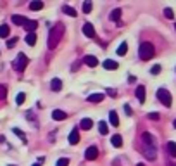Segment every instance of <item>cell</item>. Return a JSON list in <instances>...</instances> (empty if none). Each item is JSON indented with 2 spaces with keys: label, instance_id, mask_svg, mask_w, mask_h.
Returning <instances> with one entry per match:
<instances>
[{
  "label": "cell",
  "instance_id": "30",
  "mask_svg": "<svg viewBox=\"0 0 176 166\" xmlns=\"http://www.w3.org/2000/svg\"><path fill=\"white\" fill-rule=\"evenodd\" d=\"M90 10H92V2H90V0H86V2L83 4V12L88 14Z\"/></svg>",
  "mask_w": 176,
  "mask_h": 166
},
{
  "label": "cell",
  "instance_id": "43",
  "mask_svg": "<svg viewBox=\"0 0 176 166\" xmlns=\"http://www.w3.org/2000/svg\"><path fill=\"white\" fill-rule=\"evenodd\" d=\"M10 166H14V164H10Z\"/></svg>",
  "mask_w": 176,
  "mask_h": 166
},
{
  "label": "cell",
  "instance_id": "10",
  "mask_svg": "<svg viewBox=\"0 0 176 166\" xmlns=\"http://www.w3.org/2000/svg\"><path fill=\"white\" fill-rule=\"evenodd\" d=\"M36 26H38V23H36V21H31V19H26V23H24V30H26L28 33H35Z\"/></svg>",
  "mask_w": 176,
  "mask_h": 166
},
{
  "label": "cell",
  "instance_id": "5",
  "mask_svg": "<svg viewBox=\"0 0 176 166\" xmlns=\"http://www.w3.org/2000/svg\"><path fill=\"white\" fill-rule=\"evenodd\" d=\"M98 156V149L95 147V145H90V147L86 149V152H85V159L86 161H95Z\"/></svg>",
  "mask_w": 176,
  "mask_h": 166
},
{
  "label": "cell",
  "instance_id": "37",
  "mask_svg": "<svg viewBox=\"0 0 176 166\" xmlns=\"http://www.w3.org/2000/svg\"><path fill=\"white\" fill-rule=\"evenodd\" d=\"M159 118H161V116H159L157 113H150L149 114V119H159Z\"/></svg>",
  "mask_w": 176,
  "mask_h": 166
},
{
  "label": "cell",
  "instance_id": "28",
  "mask_svg": "<svg viewBox=\"0 0 176 166\" xmlns=\"http://www.w3.org/2000/svg\"><path fill=\"white\" fill-rule=\"evenodd\" d=\"M119 18H121V9H114L110 12V19L112 21H119Z\"/></svg>",
  "mask_w": 176,
  "mask_h": 166
},
{
  "label": "cell",
  "instance_id": "8",
  "mask_svg": "<svg viewBox=\"0 0 176 166\" xmlns=\"http://www.w3.org/2000/svg\"><path fill=\"white\" fill-rule=\"evenodd\" d=\"M83 62H85L86 66H90V68H97V64H98V59H97L95 56H85Z\"/></svg>",
  "mask_w": 176,
  "mask_h": 166
},
{
  "label": "cell",
  "instance_id": "25",
  "mask_svg": "<svg viewBox=\"0 0 176 166\" xmlns=\"http://www.w3.org/2000/svg\"><path fill=\"white\" fill-rule=\"evenodd\" d=\"M167 152L173 157H176V142H167Z\"/></svg>",
  "mask_w": 176,
  "mask_h": 166
},
{
  "label": "cell",
  "instance_id": "20",
  "mask_svg": "<svg viewBox=\"0 0 176 166\" xmlns=\"http://www.w3.org/2000/svg\"><path fill=\"white\" fill-rule=\"evenodd\" d=\"M12 23L14 24H18V26H24L26 18H24V16H12Z\"/></svg>",
  "mask_w": 176,
  "mask_h": 166
},
{
  "label": "cell",
  "instance_id": "34",
  "mask_svg": "<svg viewBox=\"0 0 176 166\" xmlns=\"http://www.w3.org/2000/svg\"><path fill=\"white\" fill-rule=\"evenodd\" d=\"M150 73H152V74H159V73H161V66H159V64L152 66V69H150Z\"/></svg>",
  "mask_w": 176,
  "mask_h": 166
},
{
  "label": "cell",
  "instance_id": "21",
  "mask_svg": "<svg viewBox=\"0 0 176 166\" xmlns=\"http://www.w3.org/2000/svg\"><path fill=\"white\" fill-rule=\"evenodd\" d=\"M9 33H10V28L7 26V24H2V26H0V38H7Z\"/></svg>",
  "mask_w": 176,
  "mask_h": 166
},
{
  "label": "cell",
  "instance_id": "26",
  "mask_svg": "<svg viewBox=\"0 0 176 166\" xmlns=\"http://www.w3.org/2000/svg\"><path fill=\"white\" fill-rule=\"evenodd\" d=\"M126 52H128V44H126V42H123V44L118 47V56H124Z\"/></svg>",
  "mask_w": 176,
  "mask_h": 166
},
{
  "label": "cell",
  "instance_id": "4",
  "mask_svg": "<svg viewBox=\"0 0 176 166\" xmlns=\"http://www.w3.org/2000/svg\"><path fill=\"white\" fill-rule=\"evenodd\" d=\"M26 66H28V57L24 56V54H19V56L12 61V68H14L16 71H22V69H26Z\"/></svg>",
  "mask_w": 176,
  "mask_h": 166
},
{
  "label": "cell",
  "instance_id": "22",
  "mask_svg": "<svg viewBox=\"0 0 176 166\" xmlns=\"http://www.w3.org/2000/svg\"><path fill=\"white\" fill-rule=\"evenodd\" d=\"M62 10H64V14H67V16H71V18H76V16H78V12H76L73 7H69V5H64Z\"/></svg>",
  "mask_w": 176,
  "mask_h": 166
},
{
  "label": "cell",
  "instance_id": "12",
  "mask_svg": "<svg viewBox=\"0 0 176 166\" xmlns=\"http://www.w3.org/2000/svg\"><path fill=\"white\" fill-rule=\"evenodd\" d=\"M79 142V133H78V128H74V130L69 133V144L71 145H76Z\"/></svg>",
  "mask_w": 176,
  "mask_h": 166
},
{
  "label": "cell",
  "instance_id": "18",
  "mask_svg": "<svg viewBox=\"0 0 176 166\" xmlns=\"http://www.w3.org/2000/svg\"><path fill=\"white\" fill-rule=\"evenodd\" d=\"M110 144L114 145V147H121V145H123V137H121V135H112Z\"/></svg>",
  "mask_w": 176,
  "mask_h": 166
},
{
  "label": "cell",
  "instance_id": "35",
  "mask_svg": "<svg viewBox=\"0 0 176 166\" xmlns=\"http://www.w3.org/2000/svg\"><path fill=\"white\" fill-rule=\"evenodd\" d=\"M16 42H18V38H10L9 42H7V47H9V48H12L14 45H16Z\"/></svg>",
  "mask_w": 176,
  "mask_h": 166
},
{
  "label": "cell",
  "instance_id": "7",
  "mask_svg": "<svg viewBox=\"0 0 176 166\" xmlns=\"http://www.w3.org/2000/svg\"><path fill=\"white\" fill-rule=\"evenodd\" d=\"M83 33L88 36V38H95V28H93L90 23H85L83 24Z\"/></svg>",
  "mask_w": 176,
  "mask_h": 166
},
{
  "label": "cell",
  "instance_id": "6",
  "mask_svg": "<svg viewBox=\"0 0 176 166\" xmlns=\"http://www.w3.org/2000/svg\"><path fill=\"white\" fill-rule=\"evenodd\" d=\"M142 142H143V145H152V147H155V139H154V135H150L149 131H145V133L142 135Z\"/></svg>",
  "mask_w": 176,
  "mask_h": 166
},
{
  "label": "cell",
  "instance_id": "1",
  "mask_svg": "<svg viewBox=\"0 0 176 166\" xmlns=\"http://www.w3.org/2000/svg\"><path fill=\"white\" fill-rule=\"evenodd\" d=\"M62 36H64V24H62V23H57V24L49 31V48L57 47Z\"/></svg>",
  "mask_w": 176,
  "mask_h": 166
},
{
  "label": "cell",
  "instance_id": "36",
  "mask_svg": "<svg viewBox=\"0 0 176 166\" xmlns=\"http://www.w3.org/2000/svg\"><path fill=\"white\" fill-rule=\"evenodd\" d=\"M124 113H126L128 116H131L133 111H131V107H130V104H124Z\"/></svg>",
  "mask_w": 176,
  "mask_h": 166
},
{
  "label": "cell",
  "instance_id": "39",
  "mask_svg": "<svg viewBox=\"0 0 176 166\" xmlns=\"http://www.w3.org/2000/svg\"><path fill=\"white\" fill-rule=\"evenodd\" d=\"M33 166H40V164H38V163H35V164H33Z\"/></svg>",
  "mask_w": 176,
  "mask_h": 166
},
{
  "label": "cell",
  "instance_id": "29",
  "mask_svg": "<svg viewBox=\"0 0 176 166\" xmlns=\"http://www.w3.org/2000/svg\"><path fill=\"white\" fill-rule=\"evenodd\" d=\"M55 166H69V159H67V157H61V159L55 163Z\"/></svg>",
  "mask_w": 176,
  "mask_h": 166
},
{
  "label": "cell",
  "instance_id": "33",
  "mask_svg": "<svg viewBox=\"0 0 176 166\" xmlns=\"http://www.w3.org/2000/svg\"><path fill=\"white\" fill-rule=\"evenodd\" d=\"M12 131H14V133H16L18 137H21V140H22V142H26V135H24V133H22L21 130H18V128H14Z\"/></svg>",
  "mask_w": 176,
  "mask_h": 166
},
{
  "label": "cell",
  "instance_id": "3",
  "mask_svg": "<svg viewBox=\"0 0 176 166\" xmlns=\"http://www.w3.org/2000/svg\"><path fill=\"white\" fill-rule=\"evenodd\" d=\"M157 99L161 102H162L166 107H171V104H173V99H171V93L167 92L166 88H159L157 90Z\"/></svg>",
  "mask_w": 176,
  "mask_h": 166
},
{
  "label": "cell",
  "instance_id": "40",
  "mask_svg": "<svg viewBox=\"0 0 176 166\" xmlns=\"http://www.w3.org/2000/svg\"><path fill=\"white\" fill-rule=\"evenodd\" d=\"M173 125H174V128H176V119H174V123H173Z\"/></svg>",
  "mask_w": 176,
  "mask_h": 166
},
{
  "label": "cell",
  "instance_id": "19",
  "mask_svg": "<svg viewBox=\"0 0 176 166\" xmlns=\"http://www.w3.org/2000/svg\"><path fill=\"white\" fill-rule=\"evenodd\" d=\"M30 9L31 10H42L43 9V2H40V0H33L30 4Z\"/></svg>",
  "mask_w": 176,
  "mask_h": 166
},
{
  "label": "cell",
  "instance_id": "42",
  "mask_svg": "<svg viewBox=\"0 0 176 166\" xmlns=\"http://www.w3.org/2000/svg\"><path fill=\"white\" fill-rule=\"evenodd\" d=\"M174 30H176V24H174Z\"/></svg>",
  "mask_w": 176,
  "mask_h": 166
},
{
  "label": "cell",
  "instance_id": "13",
  "mask_svg": "<svg viewBox=\"0 0 176 166\" xmlns=\"http://www.w3.org/2000/svg\"><path fill=\"white\" fill-rule=\"evenodd\" d=\"M137 99H138V102H145V87L143 85H140V87H137Z\"/></svg>",
  "mask_w": 176,
  "mask_h": 166
},
{
  "label": "cell",
  "instance_id": "9",
  "mask_svg": "<svg viewBox=\"0 0 176 166\" xmlns=\"http://www.w3.org/2000/svg\"><path fill=\"white\" fill-rule=\"evenodd\" d=\"M52 118L55 121H62V119L67 118V113L66 111H61V109H55V111H52Z\"/></svg>",
  "mask_w": 176,
  "mask_h": 166
},
{
  "label": "cell",
  "instance_id": "41",
  "mask_svg": "<svg viewBox=\"0 0 176 166\" xmlns=\"http://www.w3.org/2000/svg\"><path fill=\"white\" fill-rule=\"evenodd\" d=\"M169 166H176V164H174V163H173V164H169Z\"/></svg>",
  "mask_w": 176,
  "mask_h": 166
},
{
  "label": "cell",
  "instance_id": "31",
  "mask_svg": "<svg viewBox=\"0 0 176 166\" xmlns=\"http://www.w3.org/2000/svg\"><path fill=\"white\" fill-rule=\"evenodd\" d=\"M164 16H166L167 19H173V18H174V12H173V9L166 7V9H164Z\"/></svg>",
  "mask_w": 176,
  "mask_h": 166
},
{
  "label": "cell",
  "instance_id": "15",
  "mask_svg": "<svg viewBox=\"0 0 176 166\" xmlns=\"http://www.w3.org/2000/svg\"><path fill=\"white\" fill-rule=\"evenodd\" d=\"M109 121L112 127H119V118H118V113L116 111H109Z\"/></svg>",
  "mask_w": 176,
  "mask_h": 166
},
{
  "label": "cell",
  "instance_id": "23",
  "mask_svg": "<svg viewBox=\"0 0 176 166\" xmlns=\"http://www.w3.org/2000/svg\"><path fill=\"white\" fill-rule=\"evenodd\" d=\"M98 131H100V135H107V133H109V127H107L106 121L98 123Z\"/></svg>",
  "mask_w": 176,
  "mask_h": 166
},
{
  "label": "cell",
  "instance_id": "38",
  "mask_svg": "<svg viewBox=\"0 0 176 166\" xmlns=\"http://www.w3.org/2000/svg\"><path fill=\"white\" fill-rule=\"evenodd\" d=\"M137 166H143V163H138V164Z\"/></svg>",
  "mask_w": 176,
  "mask_h": 166
},
{
  "label": "cell",
  "instance_id": "32",
  "mask_svg": "<svg viewBox=\"0 0 176 166\" xmlns=\"http://www.w3.org/2000/svg\"><path fill=\"white\" fill-rule=\"evenodd\" d=\"M5 97H7V88L4 85H0V101H4Z\"/></svg>",
  "mask_w": 176,
  "mask_h": 166
},
{
  "label": "cell",
  "instance_id": "11",
  "mask_svg": "<svg viewBox=\"0 0 176 166\" xmlns=\"http://www.w3.org/2000/svg\"><path fill=\"white\" fill-rule=\"evenodd\" d=\"M104 68L109 69V71H114V69H118V68H119V64L116 61H112V59H106V61H104Z\"/></svg>",
  "mask_w": 176,
  "mask_h": 166
},
{
  "label": "cell",
  "instance_id": "16",
  "mask_svg": "<svg viewBox=\"0 0 176 166\" xmlns=\"http://www.w3.org/2000/svg\"><path fill=\"white\" fill-rule=\"evenodd\" d=\"M50 88H52L54 92H59V90L62 88V81L59 78H54L52 81H50Z\"/></svg>",
  "mask_w": 176,
  "mask_h": 166
},
{
  "label": "cell",
  "instance_id": "2",
  "mask_svg": "<svg viewBox=\"0 0 176 166\" xmlns=\"http://www.w3.org/2000/svg\"><path fill=\"white\" fill-rule=\"evenodd\" d=\"M154 45L150 44V42H142L140 44V48H138V56H140L142 61H149L154 57Z\"/></svg>",
  "mask_w": 176,
  "mask_h": 166
},
{
  "label": "cell",
  "instance_id": "24",
  "mask_svg": "<svg viewBox=\"0 0 176 166\" xmlns=\"http://www.w3.org/2000/svg\"><path fill=\"white\" fill-rule=\"evenodd\" d=\"M26 44L30 45V47H33V45L36 44V35L35 33H28L26 35Z\"/></svg>",
  "mask_w": 176,
  "mask_h": 166
},
{
  "label": "cell",
  "instance_id": "27",
  "mask_svg": "<svg viewBox=\"0 0 176 166\" xmlns=\"http://www.w3.org/2000/svg\"><path fill=\"white\" fill-rule=\"evenodd\" d=\"M24 101H26V93L19 92V93H18V97H16V104L21 106V104H24Z\"/></svg>",
  "mask_w": 176,
  "mask_h": 166
},
{
  "label": "cell",
  "instance_id": "17",
  "mask_svg": "<svg viewBox=\"0 0 176 166\" xmlns=\"http://www.w3.org/2000/svg\"><path fill=\"white\" fill-rule=\"evenodd\" d=\"M104 93H92V95L88 97V102H102L104 101Z\"/></svg>",
  "mask_w": 176,
  "mask_h": 166
},
{
  "label": "cell",
  "instance_id": "14",
  "mask_svg": "<svg viewBox=\"0 0 176 166\" xmlns=\"http://www.w3.org/2000/svg\"><path fill=\"white\" fill-rule=\"evenodd\" d=\"M92 127H93V121L90 118H83L79 121V128H81V130H90Z\"/></svg>",
  "mask_w": 176,
  "mask_h": 166
}]
</instances>
